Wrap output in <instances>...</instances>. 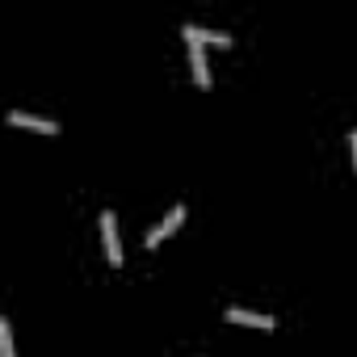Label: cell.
I'll list each match as a JSON object with an SVG mask.
<instances>
[{"mask_svg":"<svg viewBox=\"0 0 357 357\" xmlns=\"http://www.w3.org/2000/svg\"><path fill=\"white\" fill-rule=\"evenodd\" d=\"M0 357H13V324L0 319Z\"/></svg>","mask_w":357,"mask_h":357,"instance_id":"7","label":"cell"},{"mask_svg":"<svg viewBox=\"0 0 357 357\" xmlns=\"http://www.w3.org/2000/svg\"><path fill=\"white\" fill-rule=\"evenodd\" d=\"M181 219H185V206H172V211H168V215H164V219H160V223L147 231V240H143V244H147V248H155L160 240H168L176 227H181Z\"/></svg>","mask_w":357,"mask_h":357,"instance_id":"1","label":"cell"},{"mask_svg":"<svg viewBox=\"0 0 357 357\" xmlns=\"http://www.w3.org/2000/svg\"><path fill=\"white\" fill-rule=\"evenodd\" d=\"M181 34H185V38H202V43H219V47H227V43H231V34H227V30H206V26H194V22H190V26H181Z\"/></svg>","mask_w":357,"mask_h":357,"instance_id":"6","label":"cell"},{"mask_svg":"<svg viewBox=\"0 0 357 357\" xmlns=\"http://www.w3.org/2000/svg\"><path fill=\"white\" fill-rule=\"evenodd\" d=\"M206 43L202 38H190V59H194V80L202 84V89H211V63H206V51H202Z\"/></svg>","mask_w":357,"mask_h":357,"instance_id":"3","label":"cell"},{"mask_svg":"<svg viewBox=\"0 0 357 357\" xmlns=\"http://www.w3.org/2000/svg\"><path fill=\"white\" fill-rule=\"evenodd\" d=\"M227 319H231V324H248V328H278V319H273V315L244 311V307H227Z\"/></svg>","mask_w":357,"mask_h":357,"instance_id":"5","label":"cell"},{"mask_svg":"<svg viewBox=\"0 0 357 357\" xmlns=\"http://www.w3.org/2000/svg\"><path fill=\"white\" fill-rule=\"evenodd\" d=\"M101 240H105V257H109V265H118V261H122V244H118V223H114L109 211H101Z\"/></svg>","mask_w":357,"mask_h":357,"instance_id":"2","label":"cell"},{"mask_svg":"<svg viewBox=\"0 0 357 357\" xmlns=\"http://www.w3.org/2000/svg\"><path fill=\"white\" fill-rule=\"evenodd\" d=\"M9 122H13V126H34V130H43V135H59V122H55V118H38V114H26V109H13Z\"/></svg>","mask_w":357,"mask_h":357,"instance_id":"4","label":"cell"},{"mask_svg":"<svg viewBox=\"0 0 357 357\" xmlns=\"http://www.w3.org/2000/svg\"><path fill=\"white\" fill-rule=\"evenodd\" d=\"M349 143H353V164H357V130H349Z\"/></svg>","mask_w":357,"mask_h":357,"instance_id":"8","label":"cell"}]
</instances>
